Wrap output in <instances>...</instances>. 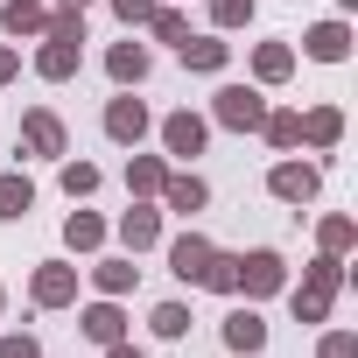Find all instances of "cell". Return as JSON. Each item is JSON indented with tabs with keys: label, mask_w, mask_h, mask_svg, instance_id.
<instances>
[{
	"label": "cell",
	"mask_w": 358,
	"mask_h": 358,
	"mask_svg": "<svg viewBox=\"0 0 358 358\" xmlns=\"http://www.w3.org/2000/svg\"><path fill=\"white\" fill-rule=\"evenodd\" d=\"M71 295H78V274L71 267H36V302L43 309H64Z\"/></svg>",
	"instance_id": "5bb4252c"
},
{
	"label": "cell",
	"mask_w": 358,
	"mask_h": 358,
	"mask_svg": "<svg viewBox=\"0 0 358 358\" xmlns=\"http://www.w3.org/2000/svg\"><path fill=\"white\" fill-rule=\"evenodd\" d=\"M106 71H113L120 85H141V78H148V50H141V43H113V57H106Z\"/></svg>",
	"instance_id": "ac0fdd59"
},
{
	"label": "cell",
	"mask_w": 358,
	"mask_h": 358,
	"mask_svg": "<svg viewBox=\"0 0 358 358\" xmlns=\"http://www.w3.org/2000/svg\"><path fill=\"white\" fill-rule=\"evenodd\" d=\"M113 15L134 29V22H148V15H155V0H113Z\"/></svg>",
	"instance_id": "836d02e7"
},
{
	"label": "cell",
	"mask_w": 358,
	"mask_h": 358,
	"mask_svg": "<svg viewBox=\"0 0 358 358\" xmlns=\"http://www.w3.org/2000/svg\"><path fill=\"white\" fill-rule=\"evenodd\" d=\"M120 239H127L134 253H148V246L162 239V211H148V204H134V211L120 218Z\"/></svg>",
	"instance_id": "4fadbf2b"
},
{
	"label": "cell",
	"mask_w": 358,
	"mask_h": 358,
	"mask_svg": "<svg viewBox=\"0 0 358 358\" xmlns=\"http://www.w3.org/2000/svg\"><path fill=\"white\" fill-rule=\"evenodd\" d=\"M64 190H71V197H92V190H99V169H92V162H71V169H64Z\"/></svg>",
	"instance_id": "f546056e"
},
{
	"label": "cell",
	"mask_w": 358,
	"mask_h": 358,
	"mask_svg": "<svg viewBox=\"0 0 358 358\" xmlns=\"http://www.w3.org/2000/svg\"><path fill=\"white\" fill-rule=\"evenodd\" d=\"M15 78V50H0V85H8Z\"/></svg>",
	"instance_id": "d590c367"
},
{
	"label": "cell",
	"mask_w": 358,
	"mask_h": 358,
	"mask_svg": "<svg viewBox=\"0 0 358 358\" xmlns=\"http://www.w3.org/2000/svg\"><path fill=\"white\" fill-rule=\"evenodd\" d=\"M267 190H274L281 204H309V197L323 190V169H316V162H281V169L267 176Z\"/></svg>",
	"instance_id": "277c9868"
},
{
	"label": "cell",
	"mask_w": 358,
	"mask_h": 358,
	"mask_svg": "<svg viewBox=\"0 0 358 358\" xmlns=\"http://www.w3.org/2000/svg\"><path fill=\"white\" fill-rule=\"evenodd\" d=\"M183 64L190 71H225V43L218 36H197V43H183Z\"/></svg>",
	"instance_id": "603a6c76"
},
{
	"label": "cell",
	"mask_w": 358,
	"mask_h": 358,
	"mask_svg": "<svg viewBox=\"0 0 358 358\" xmlns=\"http://www.w3.org/2000/svg\"><path fill=\"white\" fill-rule=\"evenodd\" d=\"M0 358H43V344L22 330V337H0Z\"/></svg>",
	"instance_id": "d6a6232c"
},
{
	"label": "cell",
	"mask_w": 358,
	"mask_h": 358,
	"mask_svg": "<svg viewBox=\"0 0 358 358\" xmlns=\"http://www.w3.org/2000/svg\"><path fill=\"white\" fill-rule=\"evenodd\" d=\"M106 134L134 148V141L148 134V106H141V99H113V106H106Z\"/></svg>",
	"instance_id": "ba28073f"
},
{
	"label": "cell",
	"mask_w": 358,
	"mask_h": 358,
	"mask_svg": "<svg viewBox=\"0 0 358 358\" xmlns=\"http://www.w3.org/2000/svg\"><path fill=\"white\" fill-rule=\"evenodd\" d=\"M316 239H323V253H344V246L358 239V225H351V218H323V225H316Z\"/></svg>",
	"instance_id": "4316f807"
},
{
	"label": "cell",
	"mask_w": 358,
	"mask_h": 358,
	"mask_svg": "<svg viewBox=\"0 0 358 358\" xmlns=\"http://www.w3.org/2000/svg\"><path fill=\"white\" fill-rule=\"evenodd\" d=\"M85 337H92V344H120V337H127V316H120L113 302H92V309H85Z\"/></svg>",
	"instance_id": "2e32d148"
},
{
	"label": "cell",
	"mask_w": 358,
	"mask_h": 358,
	"mask_svg": "<svg viewBox=\"0 0 358 358\" xmlns=\"http://www.w3.org/2000/svg\"><path fill=\"white\" fill-rule=\"evenodd\" d=\"M204 134H211V127H204L197 113H169V120H162V148H169V155H204Z\"/></svg>",
	"instance_id": "8992f818"
},
{
	"label": "cell",
	"mask_w": 358,
	"mask_h": 358,
	"mask_svg": "<svg viewBox=\"0 0 358 358\" xmlns=\"http://www.w3.org/2000/svg\"><path fill=\"white\" fill-rule=\"evenodd\" d=\"M57 8H71V15H85V8H92V0H57Z\"/></svg>",
	"instance_id": "8d00e7d4"
},
{
	"label": "cell",
	"mask_w": 358,
	"mask_h": 358,
	"mask_svg": "<svg viewBox=\"0 0 358 358\" xmlns=\"http://www.w3.org/2000/svg\"><path fill=\"white\" fill-rule=\"evenodd\" d=\"M211 22L218 29H246L253 22V0H211Z\"/></svg>",
	"instance_id": "83f0119b"
},
{
	"label": "cell",
	"mask_w": 358,
	"mask_h": 358,
	"mask_svg": "<svg viewBox=\"0 0 358 358\" xmlns=\"http://www.w3.org/2000/svg\"><path fill=\"white\" fill-rule=\"evenodd\" d=\"M281 281H288V267H281V253H274V246L239 253V288H246V295H274Z\"/></svg>",
	"instance_id": "3957f363"
},
{
	"label": "cell",
	"mask_w": 358,
	"mask_h": 358,
	"mask_svg": "<svg viewBox=\"0 0 358 358\" xmlns=\"http://www.w3.org/2000/svg\"><path fill=\"white\" fill-rule=\"evenodd\" d=\"M183 330H190V309L183 302H162L155 309V337H183Z\"/></svg>",
	"instance_id": "f1b7e54d"
},
{
	"label": "cell",
	"mask_w": 358,
	"mask_h": 358,
	"mask_svg": "<svg viewBox=\"0 0 358 358\" xmlns=\"http://www.w3.org/2000/svg\"><path fill=\"white\" fill-rule=\"evenodd\" d=\"M78 57H85V43L43 36V57H36V71H43V78H71V71H78Z\"/></svg>",
	"instance_id": "30bf717a"
},
{
	"label": "cell",
	"mask_w": 358,
	"mask_h": 358,
	"mask_svg": "<svg viewBox=\"0 0 358 358\" xmlns=\"http://www.w3.org/2000/svg\"><path fill=\"white\" fill-rule=\"evenodd\" d=\"M260 134H267L274 148H302V120H295V113H267V120H260Z\"/></svg>",
	"instance_id": "484cf974"
},
{
	"label": "cell",
	"mask_w": 358,
	"mask_h": 358,
	"mask_svg": "<svg viewBox=\"0 0 358 358\" xmlns=\"http://www.w3.org/2000/svg\"><path fill=\"white\" fill-rule=\"evenodd\" d=\"M162 176H169V169H162L155 155H134V162H127V183H134L141 197H155V190H162Z\"/></svg>",
	"instance_id": "d4e9b609"
},
{
	"label": "cell",
	"mask_w": 358,
	"mask_h": 358,
	"mask_svg": "<svg viewBox=\"0 0 358 358\" xmlns=\"http://www.w3.org/2000/svg\"><path fill=\"white\" fill-rule=\"evenodd\" d=\"M302 120V141L309 148H337V134H344V113L337 106H316V113H295Z\"/></svg>",
	"instance_id": "8fae6325"
},
{
	"label": "cell",
	"mask_w": 358,
	"mask_h": 358,
	"mask_svg": "<svg viewBox=\"0 0 358 358\" xmlns=\"http://www.w3.org/2000/svg\"><path fill=\"white\" fill-rule=\"evenodd\" d=\"M197 288H211V295H239V253H211V267H204Z\"/></svg>",
	"instance_id": "44dd1931"
},
{
	"label": "cell",
	"mask_w": 358,
	"mask_h": 358,
	"mask_svg": "<svg viewBox=\"0 0 358 358\" xmlns=\"http://www.w3.org/2000/svg\"><path fill=\"white\" fill-rule=\"evenodd\" d=\"M106 358H141V351H134V344L120 337V344H106Z\"/></svg>",
	"instance_id": "e575fe53"
},
{
	"label": "cell",
	"mask_w": 358,
	"mask_h": 358,
	"mask_svg": "<svg viewBox=\"0 0 358 358\" xmlns=\"http://www.w3.org/2000/svg\"><path fill=\"white\" fill-rule=\"evenodd\" d=\"M260 120H267V99H260L253 85H225V92H218V127L260 134Z\"/></svg>",
	"instance_id": "7a4b0ae2"
},
{
	"label": "cell",
	"mask_w": 358,
	"mask_h": 358,
	"mask_svg": "<svg viewBox=\"0 0 358 358\" xmlns=\"http://www.w3.org/2000/svg\"><path fill=\"white\" fill-rule=\"evenodd\" d=\"M22 141H29L36 155H64V120H57V113H29V120H22Z\"/></svg>",
	"instance_id": "7c38bea8"
},
{
	"label": "cell",
	"mask_w": 358,
	"mask_h": 358,
	"mask_svg": "<svg viewBox=\"0 0 358 358\" xmlns=\"http://www.w3.org/2000/svg\"><path fill=\"white\" fill-rule=\"evenodd\" d=\"M148 22H155V36H162V43H183V36H190V29H183V15H176V8H155Z\"/></svg>",
	"instance_id": "4dcf8cb0"
},
{
	"label": "cell",
	"mask_w": 358,
	"mask_h": 358,
	"mask_svg": "<svg viewBox=\"0 0 358 358\" xmlns=\"http://www.w3.org/2000/svg\"><path fill=\"white\" fill-rule=\"evenodd\" d=\"M29 204H36L29 176H0V218H29Z\"/></svg>",
	"instance_id": "ffe728a7"
},
{
	"label": "cell",
	"mask_w": 358,
	"mask_h": 358,
	"mask_svg": "<svg viewBox=\"0 0 358 358\" xmlns=\"http://www.w3.org/2000/svg\"><path fill=\"white\" fill-rule=\"evenodd\" d=\"M211 253H218V246H211L204 232H183V239L169 246V267H176V281H204V267H211Z\"/></svg>",
	"instance_id": "5b68a950"
},
{
	"label": "cell",
	"mask_w": 358,
	"mask_h": 358,
	"mask_svg": "<svg viewBox=\"0 0 358 358\" xmlns=\"http://www.w3.org/2000/svg\"><path fill=\"white\" fill-rule=\"evenodd\" d=\"M225 344H232V351H246V358H253V351H260V344H267V323H260V316H253V309H232V316H225Z\"/></svg>",
	"instance_id": "9a60e30c"
},
{
	"label": "cell",
	"mask_w": 358,
	"mask_h": 358,
	"mask_svg": "<svg viewBox=\"0 0 358 358\" xmlns=\"http://www.w3.org/2000/svg\"><path fill=\"white\" fill-rule=\"evenodd\" d=\"M337 288H344V267H337V253H323V260L309 267V281L295 288V316H302V323H323Z\"/></svg>",
	"instance_id": "6da1fadb"
},
{
	"label": "cell",
	"mask_w": 358,
	"mask_h": 358,
	"mask_svg": "<svg viewBox=\"0 0 358 358\" xmlns=\"http://www.w3.org/2000/svg\"><path fill=\"white\" fill-rule=\"evenodd\" d=\"M253 71H260V85H281V78L295 71V50H288V43H260V50H253Z\"/></svg>",
	"instance_id": "d6986e66"
},
{
	"label": "cell",
	"mask_w": 358,
	"mask_h": 358,
	"mask_svg": "<svg viewBox=\"0 0 358 358\" xmlns=\"http://www.w3.org/2000/svg\"><path fill=\"white\" fill-rule=\"evenodd\" d=\"M302 50H309L316 64H344V57H351V29H344V22H316V29L302 36Z\"/></svg>",
	"instance_id": "52a82bcc"
},
{
	"label": "cell",
	"mask_w": 358,
	"mask_h": 358,
	"mask_svg": "<svg viewBox=\"0 0 358 358\" xmlns=\"http://www.w3.org/2000/svg\"><path fill=\"white\" fill-rule=\"evenodd\" d=\"M134 274H141L134 260H99V267H92V281H99L106 295H127V288H134Z\"/></svg>",
	"instance_id": "cb8c5ba5"
},
{
	"label": "cell",
	"mask_w": 358,
	"mask_h": 358,
	"mask_svg": "<svg viewBox=\"0 0 358 358\" xmlns=\"http://www.w3.org/2000/svg\"><path fill=\"white\" fill-rule=\"evenodd\" d=\"M162 197H169V211H204L211 204V190H204V176H162Z\"/></svg>",
	"instance_id": "9c48e42d"
},
{
	"label": "cell",
	"mask_w": 358,
	"mask_h": 358,
	"mask_svg": "<svg viewBox=\"0 0 358 358\" xmlns=\"http://www.w3.org/2000/svg\"><path fill=\"white\" fill-rule=\"evenodd\" d=\"M316 358H358V337H351V330H330V337L316 344Z\"/></svg>",
	"instance_id": "1f68e13d"
},
{
	"label": "cell",
	"mask_w": 358,
	"mask_h": 358,
	"mask_svg": "<svg viewBox=\"0 0 358 358\" xmlns=\"http://www.w3.org/2000/svg\"><path fill=\"white\" fill-rule=\"evenodd\" d=\"M0 22H8V36H43L50 8H43V0H8V8H0Z\"/></svg>",
	"instance_id": "e0dca14e"
},
{
	"label": "cell",
	"mask_w": 358,
	"mask_h": 358,
	"mask_svg": "<svg viewBox=\"0 0 358 358\" xmlns=\"http://www.w3.org/2000/svg\"><path fill=\"white\" fill-rule=\"evenodd\" d=\"M99 239H106V225H99L92 211H71V225H64V246H71V253H92Z\"/></svg>",
	"instance_id": "7402d4cb"
}]
</instances>
